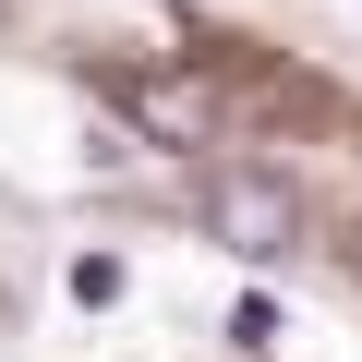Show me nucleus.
I'll return each instance as SVG.
<instances>
[{
	"label": "nucleus",
	"mask_w": 362,
	"mask_h": 362,
	"mask_svg": "<svg viewBox=\"0 0 362 362\" xmlns=\"http://www.w3.org/2000/svg\"><path fill=\"white\" fill-rule=\"evenodd\" d=\"M206 230L242 266H278L302 242V206H290V181H266V169H206Z\"/></svg>",
	"instance_id": "obj_1"
},
{
	"label": "nucleus",
	"mask_w": 362,
	"mask_h": 362,
	"mask_svg": "<svg viewBox=\"0 0 362 362\" xmlns=\"http://www.w3.org/2000/svg\"><path fill=\"white\" fill-rule=\"evenodd\" d=\"M133 121H145L157 145H206V133H218V97H206V85H133Z\"/></svg>",
	"instance_id": "obj_2"
},
{
	"label": "nucleus",
	"mask_w": 362,
	"mask_h": 362,
	"mask_svg": "<svg viewBox=\"0 0 362 362\" xmlns=\"http://www.w3.org/2000/svg\"><path fill=\"white\" fill-rule=\"evenodd\" d=\"M121 290H133V266H121V254H73V302H85V314H109Z\"/></svg>",
	"instance_id": "obj_3"
},
{
	"label": "nucleus",
	"mask_w": 362,
	"mask_h": 362,
	"mask_svg": "<svg viewBox=\"0 0 362 362\" xmlns=\"http://www.w3.org/2000/svg\"><path fill=\"white\" fill-rule=\"evenodd\" d=\"M230 338H242V350H278V302L242 290V302H230Z\"/></svg>",
	"instance_id": "obj_4"
}]
</instances>
